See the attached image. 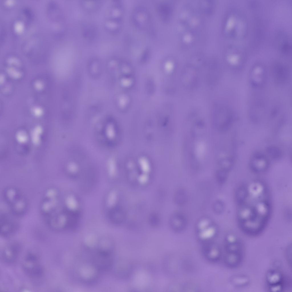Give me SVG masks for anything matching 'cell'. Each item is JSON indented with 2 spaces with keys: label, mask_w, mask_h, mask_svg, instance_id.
Returning <instances> with one entry per match:
<instances>
[{
  "label": "cell",
  "mask_w": 292,
  "mask_h": 292,
  "mask_svg": "<svg viewBox=\"0 0 292 292\" xmlns=\"http://www.w3.org/2000/svg\"><path fill=\"white\" fill-rule=\"evenodd\" d=\"M238 226L245 234L255 237L266 228L271 217L272 206L266 184L254 181L238 187L236 194Z\"/></svg>",
  "instance_id": "6da1fadb"
},
{
  "label": "cell",
  "mask_w": 292,
  "mask_h": 292,
  "mask_svg": "<svg viewBox=\"0 0 292 292\" xmlns=\"http://www.w3.org/2000/svg\"><path fill=\"white\" fill-rule=\"evenodd\" d=\"M22 265L23 271L30 277L37 279L42 276L43 267L38 255L35 252L30 251L26 253Z\"/></svg>",
  "instance_id": "7a4b0ae2"
},
{
  "label": "cell",
  "mask_w": 292,
  "mask_h": 292,
  "mask_svg": "<svg viewBox=\"0 0 292 292\" xmlns=\"http://www.w3.org/2000/svg\"><path fill=\"white\" fill-rule=\"evenodd\" d=\"M265 281L268 289L279 291L285 289L289 284L287 278L280 271L272 269L267 273Z\"/></svg>",
  "instance_id": "3957f363"
},
{
  "label": "cell",
  "mask_w": 292,
  "mask_h": 292,
  "mask_svg": "<svg viewBox=\"0 0 292 292\" xmlns=\"http://www.w3.org/2000/svg\"><path fill=\"white\" fill-rule=\"evenodd\" d=\"M22 250L21 244L18 242H13L5 247L1 253L3 261L7 264H12L17 260Z\"/></svg>",
  "instance_id": "277c9868"
},
{
  "label": "cell",
  "mask_w": 292,
  "mask_h": 292,
  "mask_svg": "<svg viewBox=\"0 0 292 292\" xmlns=\"http://www.w3.org/2000/svg\"><path fill=\"white\" fill-rule=\"evenodd\" d=\"M250 279L247 276L244 275H238L234 279V283L236 287H243L248 285Z\"/></svg>",
  "instance_id": "5b68a950"
}]
</instances>
